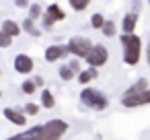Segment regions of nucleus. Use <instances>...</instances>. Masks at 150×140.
Masks as SVG:
<instances>
[{"mask_svg": "<svg viewBox=\"0 0 150 140\" xmlns=\"http://www.w3.org/2000/svg\"><path fill=\"white\" fill-rule=\"evenodd\" d=\"M11 43H13V39H11L8 35H4L2 31H0V48H8Z\"/></svg>", "mask_w": 150, "mask_h": 140, "instance_id": "b1692460", "label": "nucleus"}, {"mask_svg": "<svg viewBox=\"0 0 150 140\" xmlns=\"http://www.w3.org/2000/svg\"><path fill=\"white\" fill-rule=\"evenodd\" d=\"M68 50H70V54L76 56L78 60H80V58L86 60V56H88L91 50H93V43H91L88 37H80V35H76V37H72V39L68 41Z\"/></svg>", "mask_w": 150, "mask_h": 140, "instance_id": "39448f33", "label": "nucleus"}, {"mask_svg": "<svg viewBox=\"0 0 150 140\" xmlns=\"http://www.w3.org/2000/svg\"><path fill=\"white\" fill-rule=\"evenodd\" d=\"M68 66L72 68V72H74V74H80V72H82V70H80V60H72Z\"/></svg>", "mask_w": 150, "mask_h": 140, "instance_id": "393cba45", "label": "nucleus"}, {"mask_svg": "<svg viewBox=\"0 0 150 140\" xmlns=\"http://www.w3.org/2000/svg\"><path fill=\"white\" fill-rule=\"evenodd\" d=\"M41 19H43V29H47V31H50L58 21H64V19H66V13L60 9V4H50Z\"/></svg>", "mask_w": 150, "mask_h": 140, "instance_id": "0eeeda50", "label": "nucleus"}, {"mask_svg": "<svg viewBox=\"0 0 150 140\" xmlns=\"http://www.w3.org/2000/svg\"><path fill=\"white\" fill-rule=\"evenodd\" d=\"M97 76H99L97 68H84V70L76 76V78H78V82H80V85H88V82H93Z\"/></svg>", "mask_w": 150, "mask_h": 140, "instance_id": "ddd939ff", "label": "nucleus"}, {"mask_svg": "<svg viewBox=\"0 0 150 140\" xmlns=\"http://www.w3.org/2000/svg\"><path fill=\"white\" fill-rule=\"evenodd\" d=\"M25 115H37L39 113V105H35V103H27V105H23V109H21Z\"/></svg>", "mask_w": 150, "mask_h": 140, "instance_id": "5701e85b", "label": "nucleus"}, {"mask_svg": "<svg viewBox=\"0 0 150 140\" xmlns=\"http://www.w3.org/2000/svg\"><path fill=\"white\" fill-rule=\"evenodd\" d=\"M121 48H123V62L127 66H136L142 58V39L136 33L121 35Z\"/></svg>", "mask_w": 150, "mask_h": 140, "instance_id": "f257e3e1", "label": "nucleus"}, {"mask_svg": "<svg viewBox=\"0 0 150 140\" xmlns=\"http://www.w3.org/2000/svg\"><path fill=\"white\" fill-rule=\"evenodd\" d=\"M101 31H103V35H107V37H113L117 29H115L113 21H105V25H103V29H101Z\"/></svg>", "mask_w": 150, "mask_h": 140, "instance_id": "412c9836", "label": "nucleus"}, {"mask_svg": "<svg viewBox=\"0 0 150 140\" xmlns=\"http://www.w3.org/2000/svg\"><path fill=\"white\" fill-rule=\"evenodd\" d=\"M146 60H148V64H150V41H148V48H146Z\"/></svg>", "mask_w": 150, "mask_h": 140, "instance_id": "cd10ccee", "label": "nucleus"}, {"mask_svg": "<svg viewBox=\"0 0 150 140\" xmlns=\"http://www.w3.org/2000/svg\"><path fill=\"white\" fill-rule=\"evenodd\" d=\"M39 17H43L41 6H39V4H31V6H29V19H31V21H37Z\"/></svg>", "mask_w": 150, "mask_h": 140, "instance_id": "aec40b11", "label": "nucleus"}, {"mask_svg": "<svg viewBox=\"0 0 150 140\" xmlns=\"http://www.w3.org/2000/svg\"><path fill=\"white\" fill-rule=\"evenodd\" d=\"M105 21H107V19H105L101 13H95V15L91 17V25H93V29H103Z\"/></svg>", "mask_w": 150, "mask_h": 140, "instance_id": "6ab92c4d", "label": "nucleus"}, {"mask_svg": "<svg viewBox=\"0 0 150 140\" xmlns=\"http://www.w3.org/2000/svg\"><path fill=\"white\" fill-rule=\"evenodd\" d=\"M33 82H35L37 87H43V78H41V76H35V78H33Z\"/></svg>", "mask_w": 150, "mask_h": 140, "instance_id": "bb28decb", "label": "nucleus"}, {"mask_svg": "<svg viewBox=\"0 0 150 140\" xmlns=\"http://www.w3.org/2000/svg\"><path fill=\"white\" fill-rule=\"evenodd\" d=\"M0 72H2V70H0Z\"/></svg>", "mask_w": 150, "mask_h": 140, "instance_id": "2f4dec72", "label": "nucleus"}, {"mask_svg": "<svg viewBox=\"0 0 150 140\" xmlns=\"http://www.w3.org/2000/svg\"><path fill=\"white\" fill-rule=\"evenodd\" d=\"M6 140H23V136L19 134V136H13V138H6Z\"/></svg>", "mask_w": 150, "mask_h": 140, "instance_id": "c85d7f7f", "label": "nucleus"}, {"mask_svg": "<svg viewBox=\"0 0 150 140\" xmlns=\"http://www.w3.org/2000/svg\"><path fill=\"white\" fill-rule=\"evenodd\" d=\"M21 91H23L25 95H33V93L37 91V85H35L33 80H25V82H23V87H21Z\"/></svg>", "mask_w": 150, "mask_h": 140, "instance_id": "4be33fe9", "label": "nucleus"}, {"mask_svg": "<svg viewBox=\"0 0 150 140\" xmlns=\"http://www.w3.org/2000/svg\"><path fill=\"white\" fill-rule=\"evenodd\" d=\"M107 60H109V52H107V48L101 45V43L93 45L91 54L86 56V64H88V68H101L103 64H107Z\"/></svg>", "mask_w": 150, "mask_h": 140, "instance_id": "423d86ee", "label": "nucleus"}, {"mask_svg": "<svg viewBox=\"0 0 150 140\" xmlns=\"http://www.w3.org/2000/svg\"><path fill=\"white\" fill-rule=\"evenodd\" d=\"M0 31H2L4 35H8L11 39H15V37L21 33V27H19V23H15V21H4V23H2V29H0Z\"/></svg>", "mask_w": 150, "mask_h": 140, "instance_id": "f8f14e48", "label": "nucleus"}, {"mask_svg": "<svg viewBox=\"0 0 150 140\" xmlns=\"http://www.w3.org/2000/svg\"><path fill=\"white\" fill-rule=\"evenodd\" d=\"M148 4H150V0H148Z\"/></svg>", "mask_w": 150, "mask_h": 140, "instance_id": "7c9ffc66", "label": "nucleus"}, {"mask_svg": "<svg viewBox=\"0 0 150 140\" xmlns=\"http://www.w3.org/2000/svg\"><path fill=\"white\" fill-rule=\"evenodd\" d=\"M23 31H27V33H29V35H33V37H39V35H41V31L35 27V21H31L29 17L23 21Z\"/></svg>", "mask_w": 150, "mask_h": 140, "instance_id": "2eb2a0df", "label": "nucleus"}, {"mask_svg": "<svg viewBox=\"0 0 150 140\" xmlns=\"http://www.w3.org/2000/svg\"><path fill=\"white\" fill-rule=\"evenodd\" d=\"M0 97H2V91H0Z\"/></svg>", "mask_w": 150, "mask_h": 140, "instance_id": "c756f323", "label": "nucleus"}, {"mask_svg": "<svg viewBox=\"0 0 150 140\" xmlns=\"http://www.w3.org/2000/svg\"><path fill=\"white\" fill-rule=\"evenodd\" d=\"M39 134H41V126H33L31 130H27L23 136V140H39Z\"/></svg>", "mask_w": 150, "mask_h": 140, "instance_id": "dca6fc26", "label": "nucleus"}, {"mask_svg": "<svg viewBox=\"0 0 150 140\" xmlns=\"http://www.w3.org/2000/svg\"><path fill=\"white\" fill-rule=\"evenodd\" d=\"M136 25H138V13H127V15L123 17L121 29H123V33H125V35H129V33H134Z\"/></svg>", "mask_w": 150, "mask_h": 140, "instance_id": "9b49d317", "label": "nucleus"}, {"mask_svg": "<svg viewBox=\"0 0 150 140\" xmlns=\"http://www.w3.org/2000/svg\"><path fill=\"white\" fill-rule=\"evenodd\" d=\"M58 72H60V78H62V80H72V78H76V76H78V74H74V72H72V68H70L68 64H64Z\"/></svg>", "mask_w": 150, "mask_h": 140, "instance_id": "f3484780", "label": "nucleus"}, {"mask_svg": "<svg viewBox=\"0 0 150 140\" xmlns=\"http://www.w3.org/2000/svg\"><path fill=\"white\" fill-rule=\"evenodd\" d=\"M15 4H17L19 9H29V6H31L29 0H15Z\"/></svg>", "mask_w": 150, "mask_h": 140, "instance_id": "a878e982", "label": "nucleus"}, {"mask_svg": "<svg viewBox=\"0 0 150 140\" xmlns=\"http://www.w3.org/2000/svg\"><path fill=\"white\" fill-rule=\"evenodd\" d=\"M41 105H43L45 109H54V107H56V99H54V95H52L50 89H43V91H41Z\"/></svg>", "mask_w": 150, "mask_h": 140, "instance_id": "4468645a", "label": "nucleus"}, {"mask_svg": "<svg viewBox=\"0 0 150 140\" xmlns=\"http://www.w3.org/2000/svg\"><path fill=\"white\" fill-rule=\"evenodd\" d=\"M121 105H123V107L150 105V89H146V91H136L134 87H129V89L121 95Z\"/></svg>", "mask_w": 150, "mask_h": 140, "instance_id": "20e7f679", "label": "nucleus"}, {"mask_svg": "<svg viewBox=\"0 0 150 140\" xmlns=\"http://www.w3.org/2000/svg\"><path fill=\"white\" fill-rule=\"evenodd\" d=\"M68 130V124L64 119H50L47 124L41 126V134H39V140H60Z\"/></svg>", "mask_w": 150, "mask_h": 140, "instance_id": "7ed1b4c3", "label": "nucleus"}, {"mask_svg": "<svg viewBox=\"0 0 150 140\" xmlns=\"http://www.w3.org/2000/svg\"><path fill=\"white\" fill-rule=\"evenodd\" d=\"M15 70H17L19 74H29V72H33V58L27 56V54H19V56L15 58Z\"/></svg>", "mask_w": 150, "mask_h": 140, "instance_id": "6e6552de", "label": "nucleus"}, {"mask_svg": "<svg viewBox=\"0 0 150 140\" xmlns=\"http://www.w3.org/2000/svg\"><path fill=\"white\" fill-rule=\"evenodd\" d=\"M80 101L88 109H97V111H103L109 105V99L101 91H97V89H82L80 91Z\"/></svg>", "mask_w": 150, "mask_h": 140, "instance_id": "f03ea898", "label": "nucleus"}, {"mask_svg": "<svg viewBox=\"0 0 150 140\" xmlns=\"http://www.w3.org/2000/svg\"><path fill=\"white\" fill-rule=\"evenodd\" d=\"M70 2V6L76 11V13H82V11H86V6L91 4V0H68Z\"/></svg>", "mask_w": 150, "mask_h": 140, "instance_id": "a211bd4d", "label": "nucleus"}, {"mask_svg": "<svg viewBox=\"0 0 150 140\" xmlns=\"http://www.w3.org/2000/svg\"><path fill=\"white\" fill-rule=\"evenodd\" d=\"M70 54V50H68V45H50L47 50H45V62H58L60 58H64V56H68Z\"/></svg>", "mask_w": 150, "mask_h": 140, "instance_id": "1a4fd4ad", "label": "nucleus"}, {"mask_svg": "<svg viewBox=\"0 0 150 140\" xmlns=\"http://www.w3.org/2000/svg\"><path fill=\"white\" fill-rule=\"evenodd\" d=\"M4 117L8 122H13L15 126H25L27 124V115L23 111H19V109H13V107H6L4 109Z\"/></svg>", "mask_w": 150, "mask_h": 140, "instance_id": "9d476101", "label": "nucleus"}]
</instances>
